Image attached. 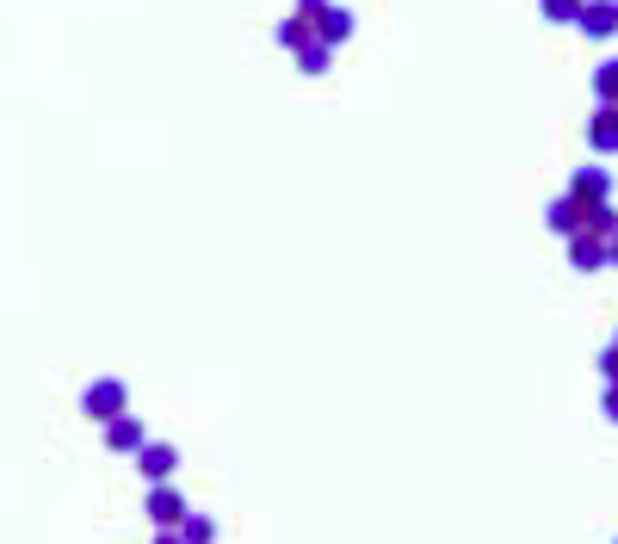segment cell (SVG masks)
Here are the masks:
<instances>
[{"label": "cell", "mask_w": 618, "mask_h": 544, "mask_svg": "<svg viewBox=\"0 0 618 544\" xmlns=\"http://www.w3.org/2000/svg\"><path fill=\"white\" fill-rule=\"evenodd\" d=\"M606 254H612V266H618V235H612V242H606Z\"/></svg>", "instance_id": "obj_20"}, {"label": "cell", "mask_w": 618, "mask_h": 544, "mask_svg": "<svg viewBox=\"0 0 618 544\" xmlns=\"http://www.w3.org/2000/svg\"><path fill=\"white\" fill-rule=\"evenodd\" d=\"M539 13L551 19V25H575V13H582V0H539Z\"/></svg>", "instance_id": "obj_16"}, {"label": "cell", "mask_w": 618, "mask_h": 544, "mask_svg": "<svg viewBox=\"0 0 618 544\" xmlns=\"http://www.w3.org/2000/svg\"><path fill=\"white\" fill-rule=\"evenodd\" d=\"M130 458H137V470H142V482H168L173 470H180V451L168 446V439H142L137 451H130Z\"/></svg>", "instance_id": "obj_3"}, {"label": "cell", "mask_w": 618, "mask_h": 544, "mask_svg": "<svg viewBox=\"0 0 618 544\" xmlns=\"http://www.w3.org/2000/svg\"><path fill=\"white\" fill-rule=\"evenodd\" d=\"M273 44H278V50H291V56H297L303 44H316V19L285 13V19H278V32H273Z\"/></svg>", "instance_id": "obj_10"}, {"label": "cell", "mask_w": 618, "mask_h": 544, "mask_svg": "<svg viewBox=\"0 0 618 544\" xmlns=\"http://www.w3.org/2000/svg\"><path fill=\"white\" fill-rule=\"evenodd\" d=\"M587 149L594 156H618V106H594V118H587Z\"/></svg>", "instance_id": "obj_7"}, {"label": "cell", "mask_w": 618, "mask_h": 544, "mask_svg": "<svg viewBox=\"0 0 618 544\" xmlns=\"http://www.w3.org/2000/svg\"><path fill=\"white\" fill-rule=\"evenodd\" d=\"M142 439H149V427H142V420L130 415V408H124V415H111V420H106V446L118 451V458H130V451H137Z\"/></svg>", "instance_id": "obj_9"}, {"label": "cell", "mask_w": 618, "mask_h": 544, "mask_svg": "<svg viewBox=\"0 0 618 544\" xmlns=\"http://www.w3.org/2000/svg\"><path fill=\"white\" fill-rule=\"evenodd\" d=\"M612 346H618V341H612Z\"/></svg>", "instance_id": "obj_21"}, {"label": "cell", "mask_w": 618, "mask_h": 544, "mask_svg": "<svg viewBox=\"0 0 618 544\" xmlns=\"http://www.w3.org/2000/svg\"><path fill=\"white\" fill-rule=\"evenodd\" d=\"M575 32L587 38H618V0H582V13H575Z\"/></svg>", "instance_id": "obj_4"}, {"label": "cell", "mask_w": 618, "mask_h": 544, "mask_svg": "<svg viewBox=\"0 0 618 544\" xmlns=\"http://www.w3.org/2000/svg\"><path fill=\"white\" fill-rule=\"evenodd\" d=\"M322 7H328V0H297L291 13H303V19H316V13H322Z\"/></svg>", "instance_id": "obj_19"}, {"label": "cell", "mask_w": 618, "mask_h": 544, "mask_svg": "<svg viewBox=\"0 0 618 544\" xmlns=\"http://www.w3.org/2000/svg\"><path fill=\"white\" fill-rule=\"evenodd\" d=\"M328 63H334V50H328L322 38H316V44H303V50H297V68H303V75H328Z\"/></svg>", "instance_id": "obj_14"}, {"label": "cell", "mask_w": 618, "mask_h": 544, "mask_svg": "<svg viewBox=\"0 0 618 544\" xmlns=\"http://www.w3.org/2000/svg\"><path fill=\"white\" fill-rule=\"evenodd\" d=\"M582 230H587V235H600V242H612V235H618V211H612V199L582 204Z\"/></svg>", "instance_id": "obj_12"}, {"label": "cell", "mask_w": 618, "mask_h": 544, "mask_svg": "<svg viewBox=\"0 0 618 544\" xmlns=\"http://www.w3.org/2000/svg\"><path fill=\"white\" fill-rule=\"evenodd\" d=\"M124 408H130V384H124V377H93V384L81 390V415L99 420V427H106L111 415H124Z\"/></svg>", "instance_id": "obj_1"}, {"label": "cell", "mask_w": 618, "mask_h": 544, "mask_svg": "<svg viewBox=\"0 0 618 544\" xmlns=\"http://www.w3.org/2000/svg\"><path fill=\"white\" fill-rule=\"evenodd\" d=\"M563 242H569V266H575V273H600V266H612V254H606L600 235L575 230V235H563Z\"/></svg>", "instance_id": "obj_6"}, {"label": "cell", "mask_w": 618, "mask_h": 544, "mask_svg": "<svg viewBox=\"0 0 618 544\" xmlns=\"http://www.w3.org/2000/svg\"><path fill=\"white\" fill-rule=\"evenodd\" d=\"M359 32V19H353V7H334V0H328L322 13H316V38H322L328 50H340L347 44V38Z\"/></svg>", "instance_id": "obj_5"}, {"label": "cell", "mask_w": 618, "mask_h": 544, "mask_svg": "<svg viewBox=\"0 0 618 544\" xmlns=\"http://www.w3.org/2000/svg\"><path fill=\"white\" fill-rule=\"evenodd\" d=\"M606 420L618 427V384H606Z\"/></svg>", "instance_id": "obj_18"}, {"label": "cell", "mask_w": 618, "mask_h": 544, "mask_svg": "<svg viewBox=\"0 0 618 544\" xmlns=\"http://www.w3.org/2000/svg\"><path fill=\"white\" fill-rule=\"evenodd\" d=\"M569 199H575V204H600V199H612V173H606L600 161H594V168H575Z\"/></svg>", "instance_id": "obj_8"}, {"label": "cell", "mask_w": 618, "mask_h": 544, "mask_svg": "<svg viewBox=\"0 0 618 544\" xmlns=\"http://www.w3.org/2000/svg\"><path fill=\"white\" fill-rule=\"evenodd\" d=\"M594 94H600L606 106H618V56H606V63L594 68Z\"/></svg>", "instance_id": "obj_15"}, {"label": "cell", "mask_w": 618, "mask_h": 544, "mask_svg": "<svg viewBox=\"0 0 618 544\" xmlns=\"http://www.w3.org/2000/svg\"><path fill=\"white\" fill-rule=\"evenodd\" d=\"M173 538H185V544H211V538H216V520H204V513H185L180 526H173Z\"/></svg>", "instance_id": "obj_13"}, {"label": "cell", "mask_w": 618, "mask_h": 544, "mask_svg": "<svg viewBox=\"0 0 618 544\" xmlns=\"http://www.w3.org/2000/svg\"><path fill=\"white\" fill-rule=\"evenodd\" d=\"M544 230H551V235H575V230H582V204H575L569 192L551 199V204H544Z\"/></svg>", "instance_id": "obj_11"}, {"label": "cell", "mask_w": 618, "mask_h": 544, "mask_svg": "<svg viewBox=\"0 0 618 544\" xmlns=\"http://www.w3.org/2000/svg\"><path fill=\"white\" fill-rule=\"evenodd\" d=\"M142 520L149 526H161V532H173L185 520V495L173 489V477L168 482H149V501H142Z\"/></svg>", "instance_id": "obj_2"}, {"label": "cell", "mask_w": 618, "mask_h": 544, "mask_svg": "<svg viewBox=\"0 0 618 544\" xmlns=\"http://www.w3.org/2000/svg\"><path fill=\"white\" fill-rule=\"evenodd\" d=\"M600 377H606V384H618V346H606V353H600Z\"/></svg>", "instance_id": "obj_17"}]
</instances>
